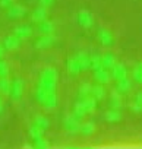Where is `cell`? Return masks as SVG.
I'll list each match as a JSON object with an SVG mask.
<instances>
[{
    "mask_svg": "<svg viewBox=\"0 0 142 149\" xmlns=\"http://www.w3.org/2000/svg\"><path fill=\"white\" fill-rule=\"evenodd\" d=\"M91 97H94L97 101H101L106 98V89L103 88L101 84L98 85H92V92H91Z\"/></svg>",
    "mask_w": 142,
    "mask_h": 149,
    "instance_id": "obj_22",
    "label": "cell"
},
{
    "mask_svg": "<svg viewBox=\"0 0 142 149\" xmlns=\"http://www.w3.org/2000/svg\"><path fill=\"white\" fill-rule=\"evenodd\" d=\"M66 70H67L70 74H73V76L82 72L81 64H79L76 56H69V57H67V60H66Z\"/></svg>",
    "mask_w": 142,
    "mask_h": 149,
    "instance_id": "obj_11",
    "label": "cell"
},
{
    "mask_svg": "<svg viewBox=\"0 0 142 149\" xmlns=\"http://www.w3.org/2000/svg\"><path fill=\"white\" fill-rule=\"evenodd\" d=\"M63 127L66 129L67 133H78L79 129H81V123H79V118L76 116L72 114H67L64 118H63Z\"/></svg>",
    "mask_w": 142,
    "mask_h": 149,
    "instance_id": "obj_5",
    "label": "cell"
},
{
    "mask_svg": "<svg viewBox=\"0 0 142 149\" xmlns=\"http://www.w3.org/2000/svg\"><path fill=\"white\" fill-rule=\"evenodd\" d=\"M9 74V64L0 58V78H5Z\"/></svg>",
    "mask_w": 142,
    "mask_h": 149,
    "instance_id": "obj_31",
    "label": "cell"
},
{
    "mask_svg": "<svg viewBox=\"0 0 142 149\" xmlns=\"http://www.w3.org/2000/svg\"><path fill=\"white\" fill-rule=\"evenodd\" d=\"M34 124L38 126L40 129H43V130L45 132V130H48V127H50V120H48L45 116H43V114H37V116L34 117Z\"/></svg>",
    "mask_w": 142,
    "mask_h": 149,
    "instance_id": "obj_20",
    "label": "cell"
},
{
    "mask_svg": "<svg viewBox=\"0 0 142 149\" xmlns=\"http://www.w3.org/2000/svg\"><path fill=\"white\" fill-rule=\"evenodd\" d=\"M94 81L97 84H101V85H107L110 81H111V72L106 67H98L94 70Z\"/></svg>",
    "mask_w": 142,
    "mask_h": 149,
    "instance_id": "obj_6",
    "label": "cell"
},
{
    "mask_svg": "<svg viewBox=\"0 0 142 149\" xmlns=\"http://www.w3.org/2000/svg\"><path fill=\"white\" fill-rule=\"evenodd\" d=\"M132 110H133L135 113H141V111H142V108H141V107H139L138 104H135V102L132 104Z\"/></svg>",
    "mask_w": 142,
    "mask_h": 149,
    "instance_id": "obj_35",
    "label": "cell"
},
{
    "mask_svg": "<svg viewBox=\"0 0 142 149\" xmlns=\"http://www.w3.org/2000/svg\"><path fill=\"white\" fill-rule=\"evenodd\" d=\"M10 86H12V81H9L8 76L0 78V92L2 94H9L10 92Z\"/></svg>",
    "mask_w": 142,
    "mask_h": 149,
    "instance_id": "obj_28",
    "label": "cell"
},
{
    "mask_svg": "<svg viewBox=\"0 0 142 149\" xmlns=\"http://www.w3.org/2000/svg\"><path fill=\"white\" fill-rule=\"evenodd\" d=\"M44 130L43 129H40L38 126H35L34 123L29 126V129H28V134H29V137L32 139V140H35V139H38V137H43L44 136Z\"/></svg>",
    "mask_w": 142,
    "mask_h": 149,
    "instance_id": "obj_24",
    "label": "cell"
},
{
    "mask_svg": "<svg viewBox=\"0 0 142 149\" xmlns=\"http://www.w3.org/2000/svg\"><path fill=\"white\" fill-rule=\"evenodd\" d=\"M76 22H78V25L81 28L88 29V28H91L94 25V15L88 9H81L76 13Z\"/></svg>",
    "mask_w": 142,
    "mask_h": 149,
    "instance_id": "obj_4",
    "label": "cell"
},
{
    "mask_svg": "<svg viewBox=\"0 0 142 149\" xmlns=\"http://www.w3.org/2000/svg\"><path fill=\"white\" fill-rule=\"evenodd\" d=\"M19 44H21V38H18L15 34H10V35H6L5 40H3V47L6 50H18L19 48Z\"/></svg>",
    "mask_w": 142,
    "mask_h": 149,
    "instance_id": "obj_14",
    "label": "cell"
},
{
    "mask_svg": "<svg viewBox=\"0 0 142 149\" xmlns=\"http://www.w3.org/2000/svg\"><path fill=\"white\" fill-rule=\"evenodd\" d=\"M38 32L41 35H44V34H53L54 32V24L51 21H48V19L40 22L38 24Z\"/></svg>",
    "mask_w": 142,
    "mask_h": 149,
    "instance_id": "obj_18",
    "label": "cell"
},
{
    "mask_svg": "<svg viewBox=\"0 0 142 149\" xmlns=\"http://www.w3.org/2000/svg\"><path fill=\"white\" fill-rule=\"evenodd\" d=\"M2 108H3V102H2V98H0V111H2Z\"/></svg>",
    "mask_w": 142,
    "mask_h": 149,
    "instance_id": "obj_37",
    "label": "cell"
},
{
    "mask_svg": "<svg viewBox=\"0 0 142 149\" xmlns=\"http://www.w3.org/2000/svg\"><path fill=\"white\" fill-rule=\"evenodd\" d=\"M97 107V100L94 97H88V98H84V100H79L75 107H73V116H76L78 118H82L88 114H91Z\"/></svg>",
    "mask_w": 142,
    "mask_h": 149,
    "instance_id": "obj_3",
    "label": "cell"
},
{
    "mask_svg": "<svg viewBox=\"0 0 142 149\" xmlns=\"http://www.w3.org/2000/svg\"><path fill=\"white\" fill-rule=\"evenodd\" d=\"M130 88H132V81H130L129 78H125V79L117 81V91H119L120 94L130 91Z\"/></svg>",
    "mask_w": 142,
    "mask_h": 149,
    "instance_id": "obj_25",
    "label": "cell"
},
{
    "mask_svg": "<svg viewBox=\"0 0 142 149\" xmlns=\"http://www.w3.org/2000/svg\"><path fill=\"white\" fill-rule=\"evenodd\" d=\"M90 57H91V69L92 70L101 67V56L100 54H90Z\"/></svg>",
    "mask_w": 142,
    "mask_h": 149,
    "instance_id": "obj_30",
    "label": "cell"
},
{
    "mask_svg": "<svg viewBox=\"0 0 142 149\" xmlns=\"http://www.w3.org/2000/svg\"><path fill=\"white\" fill-rule=\"evenodd\" d=\"M91 92H92V85L88 84V82H85V84H82V85L79 86V89H78V97H79V100H84V98L91 97Z\"/></svg>",
    "mask_w": 142,
    "mask_h": 149,
    "instance_id": "obj_21",
    "label": "cell"
},
{
    "mask_svg": "<svg viewBox=\"0 0 142 149\" xmlns=\"http://www.w3.org/2000/svg\"><path fill=\"white\" fill-rule=\"evenodd\" d=\"M132 79H133V82L142 85V66H141V63L133 67V70H132Z\"/></svg>",
    "mask_w": 142,
    "mask_h": 149,
    "instance_id": "obj_27",
    "label": "cell"
},
{
    "mask_svg": "<svg viewBox=\"0 0 142 149\" xmlns=\"http://www.w3.org/2000/svg\"><path fill=\"white\" fill-rule=\"evenodd\" d=\"M13 34H15L18 38H21V40H27V38H29V37L32 35V28H31L29 25H25V24L16 25V26L13 28Z\"/></svg>",
    "mask_w": 142,
    "mask_h": 149,
    "instance_id": "obj_13",
    "label": "cell"
},
{
    "mask_svg": "<svg viewBox=\"0 0 142 149\" xmlns=\"http://www.w3.org/2000/svg\"><path fill=\"white\" fill-rule=\"evenodd\" d=\"M54 42H56V37H54L53 34H44V35H41V37L35 41L34 47L38 48V50H45V48L53 47Z\"/></svg>",
    "mask_w": 142,
    "mask_h": 149,
    "instance_id": "obj_7",
    "label": "cell"
},
{
    "mask_svg": "<svg viewBox=\"0 0 142 149\" xmlns=\"http://www.w3.org/2000/svg\"><path fill=\"white\" fill-rule=\"evenodd\" d=\"M57 70L54 67H45L41 73H40V78H38V86L44 88V89H53L56 91L57 86Z\"/></svg>",
    "mask_w": 142,
    "mask_h": 149,
    "instance_id": "obj_2",
    "label": "cell"
},
{
    "mask_svg": "<svg viewBox=\"0 0 142 149\" xmlns=\"http://www.w3.org/2000/svg\"><path fill=\"white\" fill-rule=\"evenodd\" d=\"M27 15V9L22 6V5H16L13 3L10 8H8V18L9 19H21Z\"/></svg>",
    "mask_w": 142,
    "mask_h": 149,
    "instance_id": "obj_10",
    "label": "cell"
},
{
    "mask_svg": "<svg viewBox=\"0 0 142 149\" xmlns=\"http://www.w3.org/2000/svg\"><path fill=\"white\" fill-rule=\"evenodd\" d=\"M110 72H111V78L116 79V81H120V79L127 78V69H126V66L122 64V63H116V64L111 67Z\"/></svg>",
    "mask_w": 142,
    "mask_h": 149,
    "instance_id": "obj_12",
    "label": "cell"
},
{
    "mask_svg": "<svg viewBox=\"0 0 142 149\" xmlns=\"http://www.w3.org/2000/svg\"><path fill=\"white\" fill-rule=\"evenodd\" d=\"M22 94H24V81L18 78V79L12 81V86H10L9 95H10V98L13 101H19L22 98Z\"/></svg>",
    "mask_w": 142,
    "mask_h": 149,
    "instance_id": "obj_9",
    "label": "cell"
},
{
    "mask_svg": "<svg viewBox=\"0 0 142 149\" xmlns=\"http://www.w3.org/2000/svg\"><path fill=\"white\" fill-rule=\"evenodd\" d=\"M141 66H142V61H141Z\"/></svg>",
    "mask_w": 142,
    "mask_h": 149,
    "instance_id": "obj_38",
    "label": "cell"
},
{
    "mask_svg": "<svg viewBox=\"0 0 142 149\" xmlns=\"http://www.w3.org/2000/svg\"><path fill=\"white\" fill-rule=\"evenodd\" d=\"M79 132L84 134V136H91L92 133H95V124L92 121H87V123H82L81 124V129Z\"/></svg>",
    "mask_w": 142,
    "mask_h": 149,
    "instance_id": "obj_26",
    "label": "cell"
},
{
    "mask_svg": "<svg viewBox=\"0 0 142 149\" xmlns=\"http://www.w3.org/2000/svg\"><path fill=\"white\" fill-rule=\"evenodd\" d=\"M116 63H117V61H116V56H114V54H111V53H106V54L101 56V66H103V67L111 70V67H113Z\"/></svg>",
    "mask_w": 142,
    "mask_h": 149,
    "instance_id": "obj_17",
    "label": "cell"
},
{
    "mask_svg": "<svg viewBox=\"0 0 142 149\" xmlns=\"http://www.w3.org/2000/svg\"><path fill=\"white\" fill-rule=\"evenodd\" d=\"M3 54H5V47L0 44V58H3Z\"/></svg>",
    "mask_w": 142,
    "mask_h": 149,
    "instance_id": "obj_36",
    "label": "cell"
},
{
    "mask_svg": "<svg viewBox=\"0 0 142 149\" xmlns=\"http://www.w3.org/2000/svg\"><path fill=\"white\" fill-rule=\"evenodd\" d=\"M56 0H38L40 6H44V8H50L51 5H54Z\"/></svg>",
    "mask_w": 142,
    "mask_h": 149,
    "instance_id": "obj_32",
    "label": "cell"
},
{
    "mask_svg": "<svg viewBox=\"0 0 142 149\" xmlns=\"http://www.w3.org/2000/svg\"><path fill=\"white\" fill-rule=\"evenodd\" d=\"M47 8H44V6H38L34 12H32V15H31V19L34 21V22H37V24H40V22H43V21H45L47 19Z\"/></svg>",
    "mask_w": 142,
    "mask_h": 149,
    "instance_id": "obj_16",
    "label": "cell"
},
{
    "mask_svg": "<svg viewBox=\"0 0 142 149\" xmlns=\"http://www.w3.org/2000/svg\"><path fill=\"white\" fill-rule=\"evenodd\" d=\"M110 107L116 108V110H119L122 107V97H120L119 91H113L110 94Z\"/></svg>",
    "mask_w": 142,
    "mask_h": 149,
    "instance_id": "obj_23",
    "label": "cell"
},
{
    "mask_svg": "<svg viewBox=\"0 0 142 149\" xmlns=\"http://www.w3.org/2000/svg\"><path fill=\"white\" fill-rule=\"evenodd\" d=\"M32 142H34V148H37V149H47V148H50V142L44 136L38 137V139H35Z\"/></svg>",
    "mask_w": 142,
    "mask_h": 149,
    "instance_id": "obj_29",
    "label": "cell"
},
{
    "mask_svg": "<svg viewBox=\"0 0 142 149\" xmlns=\"http://www.w3.org/2000/svg\"><path fill=\"white\" fill-rule=\"evenodd\" d=\"M15 3V0H0V6L2 8H10Z\"/></svg>",
    "mask_w": 142,
    "mask_h": 149,
    "instance_id": "obj_33",
    "label": "cell"
},
{
    "mask_svg": "<svg viewBox=\"0 0 142 149\" xmlns=\"http://www.w3.org/2000/svg\"><path fill=\"white\" fill-rule=\"evenodd\" d=\"M104 118H106V121H108V123H119V121L122 120V114H120L119 110L111 108V110H108V111L104 114Z\"/></svg>",
    "mask_w": 142,
    "mask_h": 149,
    "instance_id": "obj_19",
    "label": "cell"
},
{
    "mask_svg": "<svg viewBox=\"0 0 142 149\" xmlns=\"http://www.w3.org/2000/svg\"><path fill=\"white\" fill-rule=\"evenodd\" d=\"M75 56H76V58H78V61H79V64H81V69H82L84 72L91 69V57H90L88 53L79 51V53H76Z\"/></svg>",
    "mask_w": 142,
    "mask_h": 149,
    "instance_id": "obj_15",
    "label": "cell"
},
{
    "mask_svg": "<svg viewBox=\"0 0 142 149\" xmlns=\"http://www.w3.org/2000/svg\"><path fill=\"white\" fill-rule=\"evenodd\" d=\"M35 100L44 110H48V111L54 110L57 105V95H56V91L53 89H44L38 86L35 89Z\"/></svg>",
    "mask_w": 142,
    "mask_h": 149,
    "instance_id": "obj_1",
    "label": "cell"
},
{
    "mask_svg": "<svg viewBox=\"0 0 142 149\" xmlns=\"http://www.w3.org/2000/svg\"><path fill=\"white\" fill-rule=\"evenodd\" d=\"M135 104H138L141 108H142V92H138L135 95Z\"/></svg>",
    "mask_w": 142,
    "mask_h": 149,
    "instance_id": "obj_34",
    "label": "cell"
},
{
    "mask_svg": "<svg viewBox=\"0 0 142 149\" xmlns=\"http://www.w3.org/2000/svg\"><path fill=\"white\" fill-rule=\"evenodd\" d=\"M97 38H98L100 44H103L104 47H110L114 44V35L107 28H100L97 32Z\"/></svg>",
    "mask_w": 142,
    "mask_h": 149,
    "instance_id": "obj_8",
    "label": "cell"
}]
</instances>
